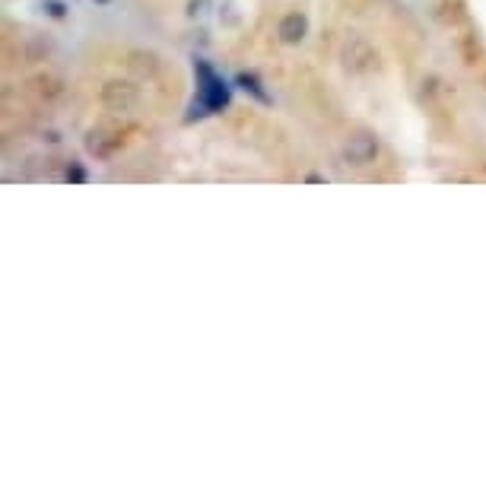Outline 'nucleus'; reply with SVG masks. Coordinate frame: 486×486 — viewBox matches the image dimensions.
<instances>
[{
  "instance_id": "3",
  "label": "nucleus",
  "mask_w": 486,
  "mask_h": 486,
  "mask_svg": "<svg viewBox=\"0 0 486 486\" xmlns=\"http://www.w3.org/2000/svg\"><path fill=\"white\" fill-rule=\"evenodd\" d=\"M340 61H343V67L353 70V74H369V70L375 67L378 55L363 35H349V39L343 41V48H340Z\"/></svg>"
},
{
  "instance_id": "2",
  "label": "nucleus",
  "mask_w": 486,
  "mask_h": 486,
  "mask_svg": "<svg viewBox=\"0 0 486 486\" xmlns=\"http://www.w3.org/2000/svg\"><path fill=\"white\" fill-rule=\"evenodd\" d=\"M378 159V140L375 134L369 130H356V134H349L347 144H343V162L353 165V169H366Z\"/></svg>"
},
{
  "instance_id": "9",
  "label": "nucleus",
  "mask_w": 486,
  "mask_h": 486,
  "mask_svg": "<svg viewBox=\"0 0 486 486\" xmlns=\"http://www.w3.org/2000/svg\"><path fill=\"white\" fill-rule=\"evenodd\" d=\"M41 7H45L48 16H55V20H64V16H67V4H64V0H45Z\"/></svg>"
},
{
  "instance_id": "11",
  "label": "nucleus",
  "mask_w": 486,
  "mask_h": 486,
  "mask_svg": "<svg viewBox=\"0 0 486 486\" xmlns=\"http://www.w3.org/2000/svg\"><path fill=\"white\" fill-rule=\"evenodd\" d=\"M305 181H312V185H321V181H328L324 175H318V172H312V175H305Z\"/></svg>"
},
{
  "instance_id": "7",
  "label": "nucleus",
  "mask_w": 486,
  "mask_h": 486,
  "mask_svg": "<svg viewBox=\"0 0 486 486\" xmlns=\"http://www.w3.org/2000/svg\"><path fill=\"white\" fill-rule=\"evenodd\" d=\"M235 83H239V86H242V90H245V92H251V96L258 99V102H270V96H268V92H264V86H261V80H258V76H254V74H248V70H242V74L235 76Z\"/></svg>"
},
{
  "instance_id": "10",
  "label": "nucleus",
  "mask_w": 486,
  "mask_h": 486,
  "mask_svg": "<svg viewBox=\"0 0 486 486\" xmlns=\"http://www.w3.org/2000/svg\"><path fill=\"white\" fill-rule=\"evenodd\" d=\"M67 181L70 185H83V181H86V169H83L80 162H70L67 165Z\"/></svg>"
},
{
  "instance_id": "6",
  "label": "nucleus",
  "mask_w": 486,
  "mask_h": 486,
  "mask_svg": "<svg viewBox=\"0 0 486 486\" xmlns=\"http://www.w3.org/2000/svg\"><path fill=\"white\" fill-rule=\"evenodd\" d=\"M86 150H90L96 159H109L111 150H115V144H111V137L105 130H90V134H86Z\"/></svg>"
},
{
  "instance_id": "5",
  "label": "nucleus",
  "mask_w": 486,
  "mask_h": 486,
  "mask_svg": "<svg viewBox=\"0 0 486 486\" xmlns=\"http://www.w3.org/2000/svg\"><path fill=\"white\" fill-rule=\"evenodd\" d=\"M277 35H280L283 45H302L308 35V16L305 13H286L277 26Z\"/></svg>"
},
{
  "instance_id": "4",
  "label": "nucleus",
  "mask_w": 486,
  "mask_h": 486,
  "mask_svg": "<svg viewBox=\"0 0 486 486\" xmlns=\"http://www.w3.org/2000/svg\"><path fill=\"white\" fill-rule=\"evenodd\" d=\"M140 102V90L130 80H109L102 86V105L109 111H130L137 109Z\"/></svg>"
},
{
  "instance_id": "1",
  "label": "nucleus",
  "mask_w": 486,
  "mask_h": 486,
  "mask_svg": "<svg viewBox=\"0 0 486 486\" xmlns=\"http://www.w3.org/2000/svg\"><path fill=\"white\" fill-rule=\"evenodd\" d=\"M194 74H197V86H200V92H197V118L200 115H210V111H223L229 105V86L223 80L216 76V70L210 67L207 61H194Z\"/></svg>"
},
{
  "instance_id": "12",
  "label": "nucleus",
  "mask_w": 486,
  "mask_h": 486,
  "mask_svg": "<svg viewBox=\"0 0 486 486\" xmlns=\"http://www.w3.org/2000/svg\"><path fill=\"white\" fill-rule=\"evenodd\" d=\"M96 4H102V7H105V4H111V0H96Z\"/></svg>"
},
{
  "instance_id": "8",
  "label": "nucleus",
  "mask_w": 486,
  "mask_h": 486,
  "mask_svg": "<svg viewBox=\"0 0 486 486\" xmlns=\"http://www.w3.org/2000/svg\"><path fill=\"white\" fill-rule=\"evenodd\" d=\"M210 7H213V0H188V10H185V13L191 16V20H197V16L210 13Z\"/></svg>"
}]
</instances>
